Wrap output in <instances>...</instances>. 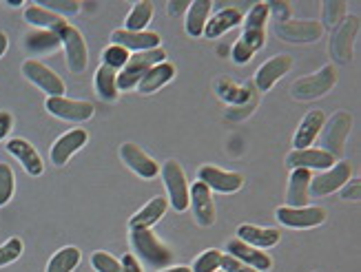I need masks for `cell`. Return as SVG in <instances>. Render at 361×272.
Masks as SVG:
<instances>
[{"instance_id": "cell-1", "label": "cell", "mask_w": 361, "mask_h": 272, "mask_svg": "<svg viewBox=\"0 0 361 272\" xmlns=\"http://www.w3.org/2000/svg\"><path fill=\"white\" fill-rule=\"evenodd\" d=\"M269 18H271L269 3H257L250 7V11L244 18V34L233 44V51H231V58L238 62V65H246L259 49H264L266 23H269Z\"/></svg>"}, {"instance_id": "cell-2", "label": "cell", "mask_w": 361, "mask_h": 272, "mask_svg": "<svg viewBox=\"0 0 361 272\" xmlns=\"http://www.w3.org/2000/svg\"><path fill=\"white\" fill-rule=\"evenodd\" d=\"M129 242L133 250L137 252V257L153 268H164L173 264V250H171L151 228H131Z\"/></svg>"}, {"instance_id": "cell-3", "label": "cell", "mask_w": 361, "mask_h": 272, "mask_svg": "<svg viewBox=\"0 0 361 272\" xmlns=\"http://www.w3.org/2000/svg\"><path fill=\"white\" fill-rule=\"evenodd\" d=\"M160 62H166V51L162 47L153 51H142L129 56V62L124 65V69L118 73V91H131L137 87V82L147 75L149 69H153Z\"/></svg>"}, {"instance_id": "cell-4", "label": "cell", "mask_w": 361, "mask_h": 272, "mask_svg": "<svg viewBox=\"0 0 361 272\" xmlns=\"http://www.w3.org/2000/svg\"><path fill=\"white\" fill-rule=\"evenodd\" d=\"M337 85V69L333 65H326L317 73L295 80L290 85V95L295 100H317L322 95L331 93Z\"/></svg>"}, {"instance_id": "cell-5", "label": "cell", "mask_w": 361, "mask_h": 272, "mask_svg": "<svg viewBox=\"0 0 361 272\" xmlns=\"http://www.w3.org/2000/svg\"><path fill=\"white\" fill-rule=\"evenodd\" d=\"M56 36L60 38L62 49H65L67 56V65L71 73H82L89 65V54H87V42L82 38V34L78 31L73 25L65 23L56 29Z\"/></svg>"}, {"instance_id": "cell-6", "label": "cell", "mask_w": 361, "mask_h": 272, "mask_svg": "<svg viewBox=\"0 0 361 272\" xmlns=\"http://www.w3.org/2000/svg\"><path fill=\"white\" fill-rule=\"evenodd\" d=\"M353 129V118L346 111H339L335 113L331 120L324 122V129H322V151L331 153L335 159L341 157L343 149H346V140H348V133Z\"/></svg>"}, {"instance_id": "cell-7", "label": "cell", "mask_w": 361, "mask_h": 272, "mask_svg": "<svg viewBox=\"0 0 361 272\" xmlns=\"http://www.w3.org/2000/svg\"><path fill=\"white\" fill-rule=\"evenodd\" d=\"M162 180L169 193V204L173 206L176 213H184L191 199H188V182L184 168L176 162V159H169V162L162 166Z\"/></svg>"}, {"instance_id": "cell-8", "label": "cell", "mask_w": 361, "mask_h": 272, "mask_svg": "<svg viewBox=\"0 0 361 272\" xmlns=\"http://www.w3.org/2000/svg\"><path fill=\"white\" fill-rule=\"evenodd\" d=\"M359 34V18L357 16H346L337 27H335V34L331 36V56L346 65L353 58V47Z\"/></svg>"}, {"instance_id": "cell-9", "label": "cell", "mask_w": 361, "mask_h": 272, "mask_svg": "<svg viewBox=\"0 0 361 272\" xmlns=\"http://www.w3.org/2000/svg\"><path fill=\"white\" fill-rule=\"evenodd\" d=\"M275 34L277 38L295 42V44H306V42H317L324 36V27L317 20H286V23H277L275 25Z\"/></svg>"}, {"instance_id": "cell-10", "label": "cell", "mask_w": 361, "mask_h": 272, "mask_svg": "<svg viewBox=\"0 0 361 272\" xmlns=\"http://www.w3.org/2000/svg\"><path fill=\"white\" fill-rule=\"evenodd\" d=\"M23 75L31 85H36L40 91H44L49 98H60V95H65V82H62L49 67H44L38 60H25Z\"/></svg>"}, {"instance_id": "cell-11", "label": "cell", "mask_w": 361, "mask_h": 272, "mask_svg": "<svg viewBox=\"0 0 361 272\" xmlns=\"http://www.w3.org/2000/svg\"><path fill=\"white\" fill-rule=\"evenodd\" d=\"M353 178V171H350V164L346 162H335V166L322 171L317 178L310 180V195L315 197H326L335 193V190H341V186L350 182Z\"/></svg>"}, {"instance_id": "cell-12", "label": "cell", "mask_w": 361, "mask_h": 272, "mask_svg": "<svg viewBox=\"0 0 361 272\" xmlns=\"http://www.w3.org/2000/svg\"><path fill=\"white\" fill-rule=\"evenodd\" d=\"M277 219L288 228H317L326 221V211L322 206H304V208H277Z\"/></svg>"}, {"instance_id": "cell-13", "label": "cell", "mask_w": 361, "mask_h": 272, "mask_svg": "<svg viewBox=\"0 0 361 272\" xmlns=\"http://www.w3.org/2000/svg\"><path fill=\"white\" fill-rule=\"evenodd\" d=\"M197 182L209 186V190H217V193H238L244 186V178L240 173L222 171L217 166H200L197 171Z\"/></svg>"}, {"instance_id": "cell-14", "label": "cell", "mask_w": 361, "mask_h": 272, "mask_svg": "<svg viewBox=\"0 0 361 272\" xmlns=\"http://www.w3.org/2000/svg\"><path fill=\"white\" fill-rule=\"evenodd\" d=\"M44 106L51 116H56L60 120H67V122H87L93 116L91 102L69 100V98H65V95H60V98H47Z\"/></svg>"}, {"instance_id": "cell-15", "label": "cell", "mask_w": 361, "mask_h": 272, "mask_svg": "<svg viewBox=\"0 0 361 272\" xmlns=\"http://www.w3.org/2000/svg\"><path fill=\"white\" fill-rule=\"evenodd\" d=\"M160 42H162V38H160V34H155V31H127V29H116L114 34H111V44H118V47H122V49L135 51V54L158 49Z\"/></svg>"}, {"instance_id": "cell-16", "label": "cell", "mask_w": 361, "mask_h": 272, "mask_svg": "<svg viewBox=\"0 0 361 272\" xmlns=\"http://www.w3.org/2000/svg\"><path fill=\"white\" fill-rule=\"evenodd\" d=\"M120 157H122V162L127 164L137 175V178H142V180H153L155 175L160 173L158 162H155L153 157H149L133 142H124L122 144V147H120Z\"/></svg>"}, {"instance_id": "cell-17", "label": "cell", "mask_w": 361, "mask_h": 272, "mask_svg": "<svg viewBox=\"0 0 361 272\" xmlns=\"http://www.w3.org/2000/svg\"><path fill=\"white\" fill-rule=\"evenodd\" d=\"M226 254H231L233 259L242 261L244 266L253 268L257 272H269L273 268V259L269 257V254H266L264 250H259V248H253V246L240 242L238 237L231 239V242L226 244Z\"/></svg>"}, {"instance_id": "cell-18", "label": "cell", "mask_w": 361, "mask_h": 272, "mask_svg": "<svg viewBox=\"0 0 361 272\" xmlns=\"http://www.w3.org/2000/svg\"><path fill=\"white\" fill-rule=\"evenodd\" d=\"M188 199H191L188 206H193V215L200 226L202 228L213 226L215 223V202H213L209 186H204L202 182H195L191 188H188Z\"/></svg>"}, {"instance_id": "cell-19", "label": "cell", "mask_w": 361, "mask_h": 272, "mask_svg": "<svg viewBox=\"0 0 361 272\" xmlns=\"http://www.w3.org/2000/svg\"><path fill=\"white\" fill-rule=\"evenodd\" d=\"M293 69V58L286 54L273 56L271 60H266L264 65L257 69L255 73V87L259 91H271L275 87V82H279L288 71Z\"/></svg>"}, {"instance_id": "cell-20", "label": "cell", "mask_w": 361, "mask_h": 272, "mask_svg": "<svg viewBox=\"0 0 361 272\" xmlns=\"http://www.w3.org/2000/svg\"><path fill=\"white\" fill-rule=\"evenodd\" d=\"M89 140V133L85 129H71L65 135H60L51 147V162L56 166H65L69 159L80 151Z\"/></svg>"}, {"instance_id": "cell-21", "label": "cell", "mask_w": 361, "mask_h": 272, "mask_svg": "<svg viewBox=\"0 0 361 272\" xmlns=\"http://www.w3.org/2000/svg\"><path fill=\"white\" fill-rule=\"evenodd\" d=\"M286 166L293 168H306V171H326L335 166V157L322 149H302V151H290L286 157Z\"/></svg>"}, {"instance_id": "cell-22", "label": "cell", "mask_w": 361, "mask_h": 272, "mask_svg": "<svg viewBox=\"0 0 361 272\" xmlns=\"http://www.w3.org/2000/svg\"><path fill=\"white\" fill-rule=\"evenodd\" d=\"M5 147H7V153L18 159V162L23 164V168L31 175V178H40V175L44 173V164H42L38 151L31 147L27 140H23V137H11L5 144Z\"/></svg>"}, {"instance_id": "cell-23", "label": "cell", "mask_w": 361, "mask_h": 272, "mask_svg": "<svg viewBox=\"0 0 361 272\" xmlns=\"http://www.w3.org/2000/svg\"><path fill=\"white\" fill-rule=\"evenodd\" d=\"M324 122H326V116L324 111L315 109V111H308L304 116L302 124L297 126V133L293 137V144H295V151H302V149H310L312 142H315L324 129Z\"/></svg>"}, {"instance_id": "cell-24", "label": "cell", "mask_w": 361, "mask_h": 272, "mask_svg": "<svg viewBox=\"0 0 361 272\" xmlns=\"http://www.w3.org/2000/svg\"><path fill=\"white\" fill-rule=\"evenodd\" d=\"M310 180H312V171H306V168H293L290 171L288 190H286V206L288 208H304V206H308V199H310Z\"/></svg>"}, {"instance_id": "cell-25", "label": "cell", "mask_w": 361, "mask_h": 272, "mask_svg": "<svg viewBox=\"0 0 361 272\" xmlns=\"http://www.w3.org/2000/svg\"><path fill=\"white\" fill-rule=\"evenodd\" d=\"M215 93H217L219 100L226 102V104H233V106L253 104V91L248 89V85H238L231 78H217Z\"/></svg>"}, {"instance_id": "cell-26", "label": "cell", "mask_w": 361, "mask_h": 272, "mask_svg": "<svg viewBox=\"0 0 361 272\" xmlns=\"http://www.w3.org/2000/svg\"><path fill=\"white\" fill-rule=\"evenodd\" d=\"M279 230L277 228H262V226H253V223H242L238 228V239L253 248H273L275 244H279Z\"/></svg>"}, {"instance_id": "cell-27", "label": "cell", "mask_w": 361, "mask_h": 272, "mask_svg": "<svg viewBox=\"0 0 361 272\" xmlns=\"http://www.w3.org/2000/svg\"><path fill=\"white\" fill-rule=\"evenodd\" d=\"M211 9H213V0H195V3L188 5L186 9V20L184 29L191 38L204 36V27H207L211 18Z\"/></svg>"}, {"instance_id": "cell-28", "label": "cell", "mask_w": 361, "mask_h": 272, "mask_svg": "<svg viewBox=\"0 0 361 272\" xmlns=\"http://www.w3.org/2000/svg\"><path fill=\"white\" fill-rule=\"evenodd\" d=\"M240 23H244L242 11L235 9V7H226L222 11H217L213 18H209L207 27H204V36L219 38V36H224L226 31H231L233 27H238Z\"/></svg>"}, {"instance_id": "cell-29", "label": "cell", "mask_w": 361, "mask_h": 272, "mask_svg": "<svg viewBox=\"0 0 361 272\" xmlns=\"http://www.w3.org/2000/svg\"><path fill=\"white\" fill-rule=\"evenodd\" d=\"M169 211V199L164 197H155L151 199L149 204H145L140 211L129 219V228H151L155 226L162 217L164 213Z\"/></svg>"}, {"instance_id": "cell-30", "label": "cell", "mask_w": 361, "mask_h": 272, "mask_svg": "<svg viewBox=\"0 0 361 272\" xmlns=\"http://www.w3.org/2000/svg\"><path fill=\"white\" fill-rule=\"evenodd\" d=\"M173 75H176V67L171 65V62H160V65H155L153 69H149L147 75L140 80L137 91L145 93V95L155 93L158 89H162L164 85H169L171 80H173Z\"/></svg>"}, {"instance_id": "cell-31", "label": "cell", "mask_w": 361, "mask_h": 272, "mask_svg": "<svg viewBox=\"0 0 361 272\" xmlns=\"http://www.w3.org/2000/svg\"><path fill=\"white\" fill-rule=\"evenodd\" d=\"M23 47L29 54H49L60 49V38L56 36V31H47V29H36L29 31L23 38Z\"/></svg>"}, {"instance_id": "cell-32", "label": "cell", "mask_w": 361, "mask_h": 272, "mask_svg": "<svg viewBox=\"0 0 361 272\" xmlns=\"http://www.w3.org/2000/svg\"><path fill=\"white\" fill-rule=\"evenodd\" d=\"M118 71L106 65H100L96 71V95L104 102H114L118 100Z\"/></svg>"}, {"instance_id": "cell-33", "label": "cell", "mask_w": 361, "mask_h": 272, "mask_svg": "<svg viewBox=\"0 0 361 272\" xmlns=\"http://www.w3.org/2000/svg\"><path fill=\"white\" fill-rule=\"evenodd\" d=\"M25 20L29 25H34L38 29H47V31H56L60 25H65L67 20L65 18H60V16H56L54 11L49 9H44L40 5H29L25 9Z\"/></svg>"}, {"instance_id": "cell-34", "label": "cell", "mask_w": 361, "mask_h": 272, "mask_svg": "<svg viewBox=\"0 0 361 272\" xmlns=\"http://www.w3.org/2000/svg\"><path fill=\"white\" fill-rule=\"evenodd\" d=\"M82 254L78 248L67 246V248H60L54 257L49 259V266H47V272H73L80 264Z\"/></svg>"}, {"instance_id": "cell-35", "label": "cell", "mask_w": 361, "mask_h": 272, "mask_svg": "<svg viewBox=\"0 0 361 272\" xmlns=\"http://www.w3.org/2000/svg\"><path fill=\"white\" fill-rule=\"evenodd\" d=\"M153 18V3H149V0H142V3L133 5L131 13L127 16V31H145L147 25L151 23Z\"/></svg>"}, {"instance_id": "cell-36", "label": "cell", "mask_w": 361, "mask_h": 272, "mask_svg": "<svg viewBox=\"0 0 361 272\" xmlns=\"http://www.w3.org/2000/svg\"><path fill=\"white\" fill-rule=\"evenodd\" d=\"M346 9H348V5L343 3V0H326V3L322 5L324 25L326 27H337L343 18H346Z\"/></svg>"}, {"instance_id": "cell-37", "label": "cell", "mask_w": 361, "mask_h": 272, "mask_svg": "<svg viewBox=\"0 0 361 272\" xmlns=\"http://www.w3.org/2000/svg\"><path fill=\"white\" fill-rule=\"evenodd\" d=\"M127 62H129V51L122 49V47H118V44H109L106 49L102 51V65L116 69L118 73L124 69Z\"/></svg>"}, {"instance_id": "cell-38", "label": "cell", "mask_w": 361, "mask_h": 272, "mask_svg": "<svg viewBox=\"0 0 361 272\" xmlns=\"http://www.w3.org/2000/svg\"><path fill=\"white\" fill-rule=\"evenodd\" d=\"M23 250H25L23 239H18V237L7 239V242H5L3 246H0V268H5V266L13 264V261L23 254Z\"/></svg>"}, {"instance_id": "cell-39", "label": "cell", "mask_w": 361, "mask_h": 272, "mask_svg": "<svg viewBox=\"0 0 361 272\" xmlns=\"http://www.w3.org/2000/svg\"><path fill=\"white\" fill-rule=\"evenodd\" d=\"M40 7L54 11L56 16H60V18L67 20V16H75L78 11H80V3H75V0H44V3H40Z\"/></svg>"}, {"instance_id": "cell-40", "label": "cell", "mask_w": 361, "mask_h": 272, "mask_svg": "<svg viewBox=\"0 0 361 272\" xmlns=\"http://www.w3.org/2000/svg\"><path fill=\"white\" fill-rule=\"evenodd\" d=\"M219 261H222V252H219V250H207L195 259L191 272H217Z\"/></svg>"}, {"instance_id": "cell-41", "label": "cell", "mask_w": 361, "mask_h": 272, "mask_svg": "<svg viewBox=\"0 0 361 272\" xmlns=\"http://www.w3.org/2000/svg\"><path fill=\"white\" fill-rule=\"evenodd\" d=\"M13 178L16 175H13L11 166L0 164V206H7L9 199L13 197V186H16Z\"/></svg>"}, {"instance_id": "cell-42", "label": "cell", "mask_w": 361, "mask_h": 272, "mask_svg": "<svg viewBox=\"0 0 361 272\" xmlns=\"http://www.w3.org/2000/svg\"><path fill=\"white\" fill-rule=\"evenodd\" d=\"M91 266L96 272H122V266L114 254L102 252V250L91 254Z\"/></svg>"}, {"instance_id": "cell-43", "label": "cell", "mask_w": 361, "mask_h": 272, "mask_svg": "<svg viewBox=\"0 0 361 272\" xmlns=\"http://www.w3.org/2000/svg\"><path fill=\"white\" fill-rule=\"evenodd\" d=\"M219 268H222V272H257L253 268L244 266L242 261L233 259L231 254H222V261H219Z\"/></svg>"}, {"instance_id": "cell-44", "label": "cell", "mask_w": 361, "mask_h": 272, "mask_svg": "<svg viewBox=\"0 0 361 272\" xmlns=\"http://www.w3.org/2000/svg\"><path fill=\"white\" fill-rule=\"evenodd\" d=\"M341 197L343 199H350V202H359V197H361V180H350V182H346L341 186Z\"/></svg>"}, {"instance_id": "cell-45", "label": "cell", "mask_w": 361, "mask_h": 272, "mask_svg": "<svg viewBox=\"0 0 361 272\" xmlns=\"http://www.w3.org/2000/svg\"><path fill=\"white\" fill-rule=\"evenodd\" d=\"M120 266H122V272H145L142 266H140V261H137V257H135V254H131V252L124 254Z\"/></svg>"}, {"instance_id": "cell-46", "label": "cell", "mask_w": 361, "mask_h": 272, "mask_svg": "<svg viewBox=\"0 0 361 272\" xmlns=\"http://www.w3.org/2000/svg\"><path fill=\"white\" fill-rule=\"evenodd\" d=\"M269 11H275L277 16H279V23H286V20H290V5H286V3H271L269 5Z\"/></svg>"}, {"instance_id": "cell-47", "label": "cell", "mask_w": 361, "mask_h": 272, "mask_svg": "<svg viewBox=\"0 0 361 272\" xmlns=\"http://www.w3.org/2000/svg\"><path fill=\"white\" fill-rule=\"evenodd\" d=\"M11 126H13V118H11V113H7V111H0V142H3V140L9 135Z\"/></svg>"}, {"instance_id": "cell-48", "label": "cell", "mask_w": 361, "mask_h": 272, "mask_svg": "<svg viewBox=\"0 0 361 272\" xmlns=\"http://www.w3.org/2000/svg\"><path fill=\"white\" fill-rule=\"evenodd\" d=\"M188 0H171V3L166 5V11L171 13V16H176V13H180V11H184V9H188Z\"/></svg>"}, {"instance_id": "cell-49", "label": "cell", "mask_w": 361, "mask_h": 272, "mask_svg": "<svg viewBox=\"0 0 361 272\" xmlns=\"http://www.w3.org/2000/svg\"><path fill=\"white\" fill-rule=\"evenodd\" d=\"M7 47H9V38H7V34L0 31V58L7 54Z\"/></svg>"}, {"instance_id": "cell-50", "label": "cell", "mask_w": 361, "mask_h": 272, "mask_svg": "<svg viewBox=\"0 0 361 272\" xmlns=\"http://www.w3.org/2000/svg\"><path fill=\"white\" fill-rule=\"evenodd\" d=\"M160 272H191V268L188 266H173V268H164Z\"/></svg>"}, {"instance_id": "cell-51", "label": "cell", "mask_w": 361, "mask_h": 272, "mask_svg": "<svg viewBox=\"0 0 361 272\" xmlns=\"http://www.w3.org/2000/svg\"><path fill=\"white\" fill-rule=\"evenodd\" d=\"M7 5H9V7H18V5H20V0H7Z\"/></svg>"}, {"instance_id": "cell-52", "label": "cell", "mask_w": 361, "mask_h": 272, "mask_svg": "<svg viewBox=\"0 0 361 272\" xmlns=\"http://www.w3.org/2000/svg\"><path fill=\"white\" fill-rule=\"evenodd\" d=\"M217 272H222V270H217Z\"/></svg>"}]
</instances>
